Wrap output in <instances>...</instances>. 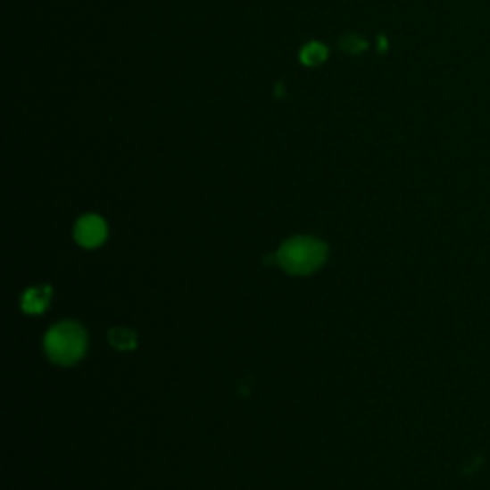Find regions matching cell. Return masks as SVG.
Masks as SVG:
<instances>
[{
  "label": "cell",
  "mask_w": 490,
  "mask_h": 490,
  "mask_svg": "<svg viewBox=\"0 0 490 490\" xmlns=\"http://www.w3.org/2000/svg\"><path fill=\"white\" fill-rule=\"evenodd\" d=\"M50 295H52L50 287L28 289L21 299V307L25 312H29V314H41L48 307Z\"/></svg>",
  "instance_id": "4"
},
{
  "label": "cell",
  "mask_w": 490,
  "mask_h": 490,
  "mask_svg": "<svg viewBox=\"0 0 490 490\" xmlns=\"http://www.w3.org/2000/svg\"><path fill=\"white\" fill-rule=\"evenodd\" d=\"M328 58V48L320 43H309L301 50V62L304 65H318Z\"/></svg>",
  "instance_id": "6"
},
{
  "label": "cell",
  "mask_w": 490,
  "mask_h": 490,
  "mask_svg": "<svg viewBox=\"0 0 490 490\" xmlns=\"http://www.w3.org/2000/svg\"><path fill=\"white\" fill-rule=\"evenodd\" d=\"M341 46L343 50H347L351 52V54H361L362 50H366V41L364 38H361L356 33H347L345 37L341 38Z\"/></svg>",
  "instance_id": "7"
},
{
  "label": "cell",
  "mask_w": 490,
  "mask_h": 490,
  "mask_svg": "<svg viewBox=\"0 0 490 490\" xmlns=\"http://www.w3.org/2000/svg\"><path fill=\"white\" fill-rule=\"evenodd\" d=\"M110 343L119 351H130L137 347V336L127 328H115L110 332Z\"/></svg>",
  "instance_id": "5"
},
{
  "label": "cell",
  "mask_w": 490,
  "mask_h": 490,
  "mask_svg": "<svg viewBox=\"0 0 490 490\" xmlns=\"http://www.w3.org/2000/svg\"><path fill=\"white\" fill-rule=\"evenodd\" d=\"M105 236H108V227L98 215H85L83 219H79L75 227V240L83 247L92 249L102 245Z\"/></svg>",
  "instance_id": "3"
},
{
  "label": "cell",
  "mask_w": 490,
  "mask_h": 490,
  "mask_svg": "<svg viewBox=\"0 0 490 490\" xmlns=\"http://www.w3.org/2000/svg\"><path fill=\"white\" fill-rule=\"evenodd\" d=\"M45 349L52 362L71 366L81 361L87 351L85 329L73 322H62L52 328L45 337Z\"/></svg>",
  "instance_id": "2"
},
{
  "label": "cell",
  "mask_w": 490,
  "mask_h": 490,
  "mask_svg": "<svg viewBox=\"0 0 490 490\" xmlns=\"http://www.w3.org/2000/svg\"><path fill=\"white\" fill-rule=\"evenodd\" d=\"M278 264L294 276H307L324 264L328 247L316 237H291L278 251Z\"/></svg>",
  "instance_id": "1"
}]
</instances>
